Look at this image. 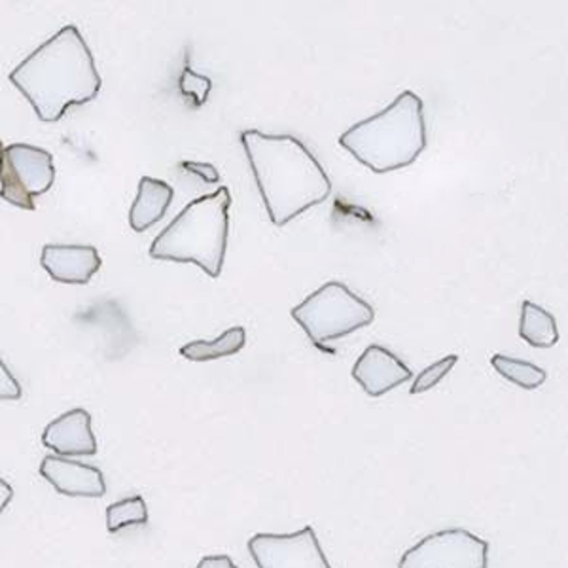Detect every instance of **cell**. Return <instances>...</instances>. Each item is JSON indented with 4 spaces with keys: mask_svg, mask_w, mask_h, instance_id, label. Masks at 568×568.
I'll use <instances>...</instances> for the list:
<instances>
[{
    "mask_svg": "<svg viewBox=\"0 0 568 568\" xmlns=\"http://www.w3.org/2000/svg\"><path fill=\"white\" fill-rule=\"evenodd\" d=\"M21 387L7 364L0 361V400H20Z\"/></svg>",
    "mask_w": 568,
    "mask_h": 568,
    "instance_id": "ffe728a7",
    "label": "cell"
},
{
    "mask_svg": "<svg viewBox=\"0 0 568 568\" xmlns=\"http://www.w3.org/2000/svg\"><path fill=\"white\" fill-rule=\"evenodd\" d=\"M40 476L55 491L67 497L101 498L106 493L103 471L78 460L48 455L40 465Z\"/></svg>",
    "mask_w": 568,
    "mask_h": 568,
    "instance_id": "30bf717a",
    "label": "cell"
},
{
    "mask_svg": "<svg viewBox=\"0 0 568 568\" xmlns=\"http://www.w3.org/2000/svg\"><path fill=\"white\" fill-rule=\"evenodd\" d=\"M230 207L232 194L226 186L190 201L181 214L155 237L150 246V256L165 262L200 265L209 277L219 278L226 260Z\"/></svg>",
    "mask_w": 568,
    "mask_h": 568,
    "instance_id": "277c9868",
    "label": "cell"
},
{
    "mask_svg": "<svg viewBox=\"0 0 568 568\" xmlns=\"http://www.w3.org/2000/svg\"><path fill=\"white\" fill-rule=\"evenodd\" d=\"M55 181L53 155L31 144H10L0 150V197L13 207L34 211V197L45 194Z\"/></svg>",
    "mask_w": 568,
    "mask_h": 568,
    "instance_id": "8992f818",
    "label": "cell"
},
{
    "mask_svg": "<svg viewBox=\"0 0 568 568\" xmlns=\"http://www.w3.org/2000/svg\"><path fill=\"white\" fill-rule=\"evenodd\" d=\"M519 336L536 349H549L559 342L556 317L540 305L525 300L521 304V321Z\"/></svg>",
    "mask_w": 568,
    "mask_h": 568,
    "instance_id": "5bb4252c",
    "label": "cell"
},
{
    "mask_svg": "<svg viewBox=\"0 0 568 568\" xmlns=\"http://www.w3.org/2000/svg\"><path fill=\"white\" fill-rule=\"evenodd\" d=\"M149 524V508L144 498L130 497L123 498L120 503L110 504L106 508V529L109 532H120L125 527L133 525Z\"/></svg>",
    "mask_w": 568,
    "mask_h": 568,
    "instance_id": "e0dca14e",
    "label": "cell"
},
{
    "mask_svg": "<svg viewBox=\"0 0 568 568\" xmlns=\"http://www.w3.org/2000/svg\"><path fill=\"white\" fill-rule=\"evenodd\" d=\"M246 343V332L243 326H235L230 328L216 337L213 342H192L181 347V355L187 361L192 362H211L216 358H224V356L237 355Z\"/></svg>",
    "mask_w": 568,
    "mask_h": 568,
    "instance_id": "9a60e30c",
    "label": "cell"
},
{
    "mask_svg": "<svg viewBox=\"0 0 568 568\" xmlns=\"http://www.w3.org/2000/svg\"><path fill=\"white\" fill-rule=\"evenodd\" d=\"M182 168L190 169L192 173L195 175H203V179L207 182H219V173H216V168L213 165H209V163H182Z\"/></svg>",
    "mask_w": 568,
    "mask_h": 568,
    "instance_id": "44dd1931",
    "label": "cell"
},
{
    "mask_svg": "<svg viewBox=\"0 0 568 568\" xmlns=\"http://www.w3.org/2000/svg\"><path fill=\"white\" fill-rule=\"evenodd\" d=\"M213 88V82L207 77H201L195 74L190 67L184 69L182 72L181 90L182 93H186L190 98H194L195 106L205 103L209 98V91Z\"/></svg>",
    "mask_w": 568,
    "mask_h": 568,
    "instance_id": "d6986e66",
    "label": "cell"
},
{
    "mask_svg": "<svg viewBox=\"0 0 568 568\" xmlns=\"http://www.w3.org/2000/svg\"><path fill=\"white\" fill-rule=\"evenodd\" d=\"M4 149V146H2V141H0V150Z\"/></svg>",
    "mask_w": 568,
    "mask_h": 568,
    "instance_id": "cb8c5ba5",
    "label": "cell"
},
{
    "mask_svg": "<svg viewBox=\"0 0 568 568\" xmlns=\"http://www.w3.org/2000/svg\"><path fill=\"white\" fill-rule=\"evenodd\" d=\"M248 551L258 568H332L313 527L294 535H254Z\"/></svg>",
    "mask_w": 568,
    "mask_h": 568,
    "instance_id": "ba28073f",
    "label": "cell"
},
{
    "mask_svg": "<svg viewBox=\"0 0 568 568\" xmlns=\"http://www.w3.org/2000/svg\"><path fill=\"white\" fill-rule=\"evenodd\" d=\"M40 264L58 283L88 284L101 270L103 260L90 245H45Z\"/></svg>",
    "mask_w": 568,
    "mask_h": 568,
    "instance_id": "7c38bea8",
    "label": "cell"
},
{
    "mask_svg": "<svg viewBox=\"0 0 568 568\" xmlns=\"http://www.w3.org/2000/svg\"><path fill=\"white\" fill-rule=\"evenodd\" d=\"M426 142L425 104L409 90L339 136L343 149L377 175L409 168L423 154Z\"/></svg>",
    "mask_w": 568,
    "mask_h": 568,
    "instance_id": "3957f363",
    "label": "cell"
},
{
    "mask_svg": "<svg viewBox=\"0 0 568 568\" xmlns=\"http://www.w3.org/2000/svg\"><path fill=\"white\" fill-rule=\"evenodd\" d=\"M197 568H237V565L232 561V557L209 556L201 559Z\"/></svg>",
    "mask_w": 568,
    "mask_h": 568,
    "instance_id": "7402d4cb",
    "label": "cell"
},
{
    "mask_svg": "<svg viewBox=\"0 0 568 568\" xmlns=\"http://www.w3.org/2000/svg\"><path fill=\"white\" fill-rule=\"evenodd\" d=\"M291 313L292 318L304 328L311 343L328 355H336V349L329 347V342L349 336L356 329L366 328L375 318L374 307L356 296L349 286L337 281H329L321 286Z\"/></svg>",
    "mask_w": 568,
    "mask_h": 568,
    "instance_id": "5b68a950",
    "label": "cell"
},
{
    "mask_svg": "<svg viewBox=\"0 0 568 568\" xmlns=\"http://www.w3.org/2000/svg\"><path fill=\"white\" fill-rule=\"evenodd\" d=\"M241 144L275 226H286L332 194V181L323 165L296 136L248 130L241 133Z\"/></svg>",
    "mask_w": 568,
    "mask_h": 568,
    "instance_id": "7a4b0ae2",
    "label": "cell"
},
{
    "mask_svg": "<svg viewBox=\"0 0 568 568\" xmlns=\"http://www.w3.org/2000/svg\"><path fill=\"white\" fill-rule=\"evenodd\" d=\"M8 78L45 123L59 122L71 106L91 103L103 85L95 59L74 26L45 40Z\"/></svg>",
    "mask_w": 568,
    "mask_h": 568,
    "instance_id": "6da1fadb",
    "label": "cell"
},
{
    "mask_svg": "<svg viewBox=\"0 0 568 568\" xmlns=\"http://www.w3.org/2000/svg\"><path fill=\"white\" fill-rule=\"evenodd\" d=\"M491 366L503 375L504 379H508L517 387L527 388V390H535L548 379V374L532 362L519 361V358H510V356H493Z\"/></svg>",
    "mask_w": 568,
    "mask_h": 568,
    "instance_id": "2e32d148",
    "label": "cell"
},
{
    "mask_svg": "<svg viewBox=\"0 0 568 568\" xmlns=\"http://www.w3.org/2000/svg\"><path fill=\"white\" fill-rule=\"evenodd\" d=\"M457 362H459V356L449 355L446 356V358H442V361L434 362L433 366L423 369V372L415 377L414 385H412V394L426 393V390L436 387V385L457 366Z\"/></svg>",
    "mask_w": 568,
    "mask_h": 568,
    "instance_id": "ac0fdd59",
    "label": "cell"
},
{
    "mask_svg": "<svg viewBox=\"0 0 568 568\" xmlns=\"http://www.w3.org/2000/svg\"><path fill=\"white\" fill-rule=\"evenodd\" d=\"M355 382L368 393L372 398H379L409 382L414 374L406 364L382 345H369L353 366Z\"/></svg>",
    "mask_w": 568,
    "mask_h": 568,
    "instance_id": "9c48e42d",
    "label": "cell"
},
{
    "mask_svg": "<svg viewBox=\"0 0 568 568\" xmlns=\"http://www.w3.org/2000/svg\"><path fill=\"white\" fill-rule=\"evenodd\" d=\"M489 544L465 529L439 530L407 549L398 568H487Z\"/></svg>",
    "mask_w": 568,
    "mask_h": 568,
    "instance_id": "52a82bcc",
    "label": "cell"
},
{
    "mask_svg": "<svg viewBox=\"0 0 568 568\" xmlns=\"http://www.w3.org/2000/svg\"><path fill=\"white\" fill-rule=\"evenodd\" d=\"M13 498V489L12 485L4 481V479L0 478V514L7 510L8 504Z\"/></svg>",
    "mask_w": 568,
    "mask_h": 568,
    "instance_id": "603a6c76",
    "label": "cell"
},
{
    "mask_svg": "<svg viewBox=\"0 0 568 568\" xmlns=\"http://www.w3.org/2000/svg\"><path fill=\"white\" fill-rule=\"evenodd\" d=\"M175 190L168 182L158 181L152 176H142L139 182V194L130 211V226L133 232H146L155 222L165 216L173 201Z\"/></svg>",
    "mask_w": 568,
    "mask_h": 568,
    "instance_id": "4fadbf2b",
    "label": "cell"
},
{
    "mask_svg": "<svg viewBox=\"0 0 568 568\" xmlns=\"http://www.w3.org/2000/svg\"><path fill=\"white\" fill-rule=\"evenodd\" d=\"M42 444L58 457H93L98 438L91 430V415L77 407L45 426Z\"/></svg>",
    "mask_w": 568,
    "mask_h": 568,
    "instance_id": "8fae6325",
    "label": "cell"
}]
</instances>
